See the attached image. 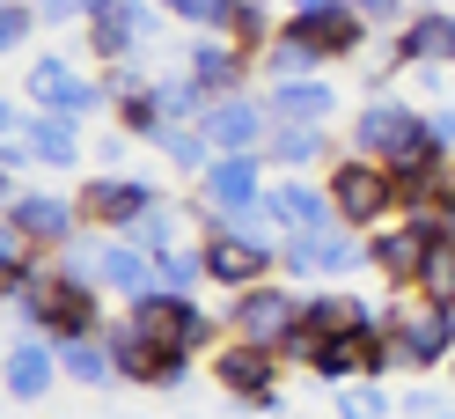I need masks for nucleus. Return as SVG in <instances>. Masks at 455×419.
I'll use <instances>...</instances> for the list:
<instances>
[{
    "label": "nucleus",
    "mask_w": 455,
    "mask_h": 419,
    "mask_svg": "<svg viewBox=\"0 0 455 419\" xmlns=\"http://www.w3.org/2000/svg\"><path fill=\"white\" fill-rule=\"evenodd\" d=\"M382 324L396 331V346H404V375H426V368H448L455 360V310L426 302L419 287H389Z\"/></svg>",
    "instance_id": "nucleus-1"
},
{
    "label": "nucleus",
    "mask_w": 455,
    "mask_h": 419,
    "mask_svg": "<svg viewBox=\"0 0 455 419\" xmlns=\"http://www.w3.org/2000/svg\"><path fill=\"white\" fill-rule=\"evenodd\" d=\"M323 191H331L338 221H346V229H360V236H375V229H389V221L404 214L389 162H367V155H338L331 177H323Z\"/></svg>",
    "instance_id": "nucleus-2"
},
{
    "label": "nucleus",
    "mask_w": 455,
    "mask_h": 419,
    "mask_svg": "<svg viewBox=\"0 0 455 419\" xmlns=\"http://www.w3.org/2000/svg\"><path fill=\"white\" fill-rule=\"evenodd\" d=\"M301 310H308V294L287 287V279H265V287H250V294H228V339H243V346H265V353H287L294 346V331H301Z\"/></svg>",
    "instance_id": "nucleus-3"
},
{
    "label": "nucleus",
    "mask_w": 455,
    "mask_h": 419,
    "mask_svg": "<svg viewBox=\"0 0 455 419\" xmlns=\"http://www.w3.org/2000/svg\"><path fill=\"white\" fill-rule=\"evenodd\" d=\"M419 140H426V103L396 96V89H375V96L353 110V125H346V155L396 162L404 148H419Z\"/></svg>",
    "instance_id": "nucleus-4"
},
{
    "label": "nucleus",
    "mask_w": 455,
    "mask_h": 419,
    "mask_svg": "<svg viewBox=\"0 0 455 419\" xmlns=\"http://www.w3.org/2000/svg\"><path fill=\"white\" fill-rule=\"evenodd\" d=\"M125 324L148 331V339L169 346V353H220L228 346V317L198 310V302H177V294H140L125 310Z\"/></svg>",
    "instance_id": "nucleus-5"
},
{
    "label": "nucleus",
    "mask_w": 455,
    "mask_h": 419,
    "mask_svg": "<svg viewBox=\"0 0 455 419\" xmlns=\"http://www.w3.org/2000/svg\"><path fill=\"white\" fill-rule=\"evenodd\" d=\"M213 383L228 390V405L265 412V419H287V398H279V353H265V346L228 339V346L213 353Z\"/></svg>",
    "instance_id": "nucleus-6"
},
{
    "label": "nucleus",
    "mask_w": 455,
    "mask_h": 419,
    "mask_svg": "<svg viewBox=\"0 0 455 419\" xmlns=\"http://www.w3.org/2000/svg\"><path fill=\"white\" fill-rule=\"evenodd\" d=\"M74 199H81V221H89L96 236H125L140 214H155V206H162V191H155L148 177H132V170H103V177L81 184Z\"/></svg>",
    "instance_id": "nucleus-7"
},
{
    "label": "nucleus",
    "mask_w": 455,
    "mask_h": 419,
    "mask_svg": "<svg viewBox=\"0 0 455 419\" xmlns=\"http://www.w3.org/2000/svg\"><path fill=\"white\" fill-rule=\"evenodd\" d=\"M287 30H301L323 60H367V22L353 15V0H287Z\"/></svg>",
    "instance_id": "nucleus-8"
},
{
    "label": "nucleus",
    "mask_w": 455,
    "mask_h": 419,
    "mask_svg": "<svg viewBox=\"0 0 455 419\" xmlns=\"http://www.w3.org/2000/svg\"><path fill=\"white\" fill-rule=\"evenodd\" d=\"M367 324H382V310H367V302L346 294V287H323V294H308L301 331H294V346L279 353V360H316L323 339H346V331H367Z\"/></svg>",
    "instance_id": "nucleus-9"
},
{
    "label": "nucleus",
    "mask_w": 455,
    "mask_h": 419,
    "mask_svg": "<svg viewBox=\"0 0 455 419\" xmlns=\"http://www.w3.org/2000/svg\"><path fill=\"white\" fill-rule=\"evenodd\" d=\"M353 265H367V236L360 229H323V236H287L279 243V272L287 279H316V272H353Z\"/></svg>",
    "instance_id": "nucleus-10"
},
{
    "label": "nucleus",
    "mask_w": 455,
    "mask_h": 419,
    "mask_svg": "<svg viewBox=\"0 0 455 419\" xmlns=\"http://www.w3.org/2000/svg\"><path fill=\"white\" fill-rule=\"evenodd\" d=\"M60 346L44 339V331H22V339L8 346V360H0V390H8L15 405H44L52 390H60Z\"/></svg>",
    "instance_id": "nucleus-11"
},
{
    "label": "nucleus",
    "mask_w": 455,
    "mask_h": 419,
    "mask_svg": "<svg viewBox=\"0 0 455 419\" xmlns=\"http://www.w3.org/2000/svg\"><path fill=\"white\" fill-rule=\"evenodd\" d=\"M8 229H22L37 250H67L89 221H81V199H67V191H22L8 206Z\"/></svg>",
    "instance_id": "nucleus-12"
},
{
    "label": "nucleus",
    "mask_w": 455,
    "mask_h": 419,
    "mask_svg": "<svg viewBox=\"0 0 455 419\" xmlns=\"http://www.w3.org/2000/svg\"><path fill=\"white\" fill-rule=\"evenodd\" d=\"M213 140L220 155H265V140H272V118H265V96H220L213 110H206V125H198Z\"/></svg>",
    "instance_id": "nucleus-13"
},
{
    "label": "nucleus",
    "mask_w": 455,
    "mask_h": 419,
    "mask_svg": "<svg viewBox=\"0 0 455 419\" xmlns=\"http://www.w3.org/2000/svg\"><path fill=\"white\" fill-rule=\"evenodd\" d=\"M265 170H272V162L265 155H213V170L206 177H198V199H206L213 214H235V206H258L265 199Z\"/></svg>",
    "instance_id": "nucleus-14"
},
{
    "label": "nucleus",
    "mask_w": 455,
    "mask_h": 419,
    "mask_svg": "<svg viewBox=\"0 0 455 419\" xmlns=\"http://www.w3.org/2000/svg\"><path fill=\"white\" fill-rule=\"evenodd\" d=\"M198 258H206V279L228 294H250V287H265L272 265H279V250H258V243H235V236H206L198 243Z\"/></svg>",
    "instance_id": "nucleus-15"
},
{
    "label": "nucleus",
    "mask_w": 455,
    "mask_h": 419,
    "mask_svg": "<svg viewBox=\"0 0 455 419\" xmlns=\"http://www.w3.org/2000/svg\"><path fill=\"white\" fill-rule=\"evenodd\" d=\"M250 67H258V60H250L243 44H228V37H191L184 44V74L206 96H243L250 89Z\"/></svg>",
    "instance_id": "nucleus-16"
},
{
    "label": "nucleus",
    "mask_w": 455,
    "mask_h": 419,
    "mask_svg": "<svg viewBox=\"0 0 455 419\" xmlns=\"http://www.w3.org/2000/svg\"><path fill=\"white\" fill-rule=\"evenodd\" d=\"M265 206L279 214V229H287V236H323V229H338L331 191L308 184V177H279V184L265 191Z\"/></svg>",
    "instance_id": "nucleus-17"
},
{
    "label": "nucleus",
    "mask_w": 455,
    "mask_h": 419,
    "mask_svg": "<svg viewBox=\"0 0 455 419\" xmlns=\"http://www.w3.org/2000/svg\"><path fill=\"white\" fill-rule=\"evenodd\" d=\"M338 103H346V96H338L323 74L316 81H272V89H265V118L272 125H331Z\"/></svg>",
    "instance_id": "nucleus-18"
},
{
    "label": "nucleus",
    "mask_w": 455,
    "mask_h": 419,
    "mask_svg": "<svg viewBox=\"0 0 455 419\" xmlns=\"http://www.w3.org/2000/svg\"><path fill=\"white\" fill-rule=\"evenodd\" d=\"M96 287L103 294H118L125 310L140 294H155V258L140 243H125V236H103V265H96Z\"/></svg>",
    "instance_id": "nucleus-19"
},
{
    "label": "nucleus",
    "mask_w": 455,
    "mask_h": 419,
    "mask_svg": "<svg viewBox=\"0 0 455 419\" xmlns=\"http://www.w3.org/2000/svg\"><path fill=\"white\" fill-rule=\"evenodd\" d=\"M389 44H396V60H404V74L411 67H455V15H411Z\"/></svg>",
    "instance_id": "nucleus-20"
},
{
    "label": "nucleus",
    "mask_w": 455,
    "mask_h": 419,
    "mask_svg": "<svg viewBox=\"0 0 455 419\" xmlns=\"http://www.w3.org/2000/svg\"><path fill=\"white\" fill-rule=\"evenodd\" d=\"M198 221H206V236H235V243H258V250H279L287 243V229H279V214L258 199V206H235V214H213L198 206Z\"/></svg>",
    "instance_id": "nucleus-21"
},
{
    "label": "nucleus",
    "mask_w": 455,
    "mask_h": 419,
    "mask_svg": "<svg viewBox=\"0 0 455 419\" xmlns=\"http://www.w3.org/2000/svg\"><path fill=\"white\" fill-rule=\"evenodd\" d=\"M323 155H331V125H272V140H265V162L287 170V177H301Z\"/></svg>",
    "instance_id": "nucleus-22"
},
{
    "label": "nucleus",
    "mask_w": 455,
    "mask_h": 419,
    "mask_svg": "<svg viewBox=\"0 0 455 419\" xmlns=\"http://www.w3.org/2000/svg\"><path fill=\"white\" fill-rule=\"evenodd\" d=\"M110 353H118V383H140V390H155L162 368H169V346H155L148 331H132V324L110 331Z\"/></svg>",
    "instance_id": "nucleus-23"
},
{
    "label": "nucleus",
    "mask_w": 455,
    "mask_h": 419,
    "mask_svg": "<svg viewBox=\"0 0 455 419\" xmlns=\"http://www.w3.org/2000/svg\"><path fill=\"white\" fill-rule=\"evenodd\" d=\"M258 67H265V81H316L331 60H323V52L308 44L301 30H287V22H279V37L265 44V60H258Z\"/></svg>",
    "instance_id": "nucleus-24"
},
{
    "label": "nucleus",
    "mask_w": 455,
    "mask_h": 419,
    "mask_svg": "<svg viewBox=\"0 0 455 419\" xmlns=\"http://www.w3.org/2000/svg\"><path fill=\"white\" fill-rule=\"evenodd\" d=\"M60 368H67V383H81V390H110V383H118L110 331H96V339H67V346H60Z\"/></svg>",
    "instance_id": "nucleus-25"
},
{
    "label": "nucleus",
    "mask_w": 455,
    "mask_h": 419,
    "mask_svg": "<svg viewBox=\"0 0 455 419\" xmlns=\"http://www.w3.org/2000/svg\"><path fill=\"white\" fill-rule=\"evenodd\" d=\"M308 375L346 390V383H367V331H346V339H323L316 360H308Z\"/></svg>",
    "instance_id": "nucleus-26"
},
{
    "label": "nucleus",
    "mask_w": 455,
    "mask_h": 419,
    "mask_svg": "<svg viewBox=\"0 0 455 419\" xmlns=\"http://www.w3.org/2000/svg\"><path fill=\"white\" fill-rule=\"evenodd\" d=\"M155 103H162L169 125H206V110H213L220 96H206V89H198V81L177 67V74H155Z\"/></svg>",
    "instance_id": "nucleus-27"
},
{
    "label": "nucleus",
    "mask_w": 455,
    "mask_h": 419,
    "mask_svg": "<svg viewBox=\"0 0 455 419\" xmlns=\"http://www.w3.org/2000/svg\"><path fill=\"white\" fill-rule=\"evenodd\" d=\"M22 140H30L37 170H74V162H81V125H67V118H44V110H37Z\"/></svg>",
    "instance_id": "nucleus-28"
},
{
    "label": "nucleus",
    "mask_w": 455,
    "mask_h": 419,
    "mask_svg": "<svg viewBox=\"0 0 455 419\" xmlns=\"http://www.w3.org/2000/svg\"><path fill=\"white\" fill-rule=\"evenodd\" d=\"M155 148H162V162H169L177 177H206V170H213V155H220L198 125H162V140H155Z\"/></svg>",
    "instance_id": "nucleus-29"
},
{
    "label": "nucleus",
    "mask_w": 455,
    "mask_h": 419,
    "mask_svg": "<svg viewBox=\"0 0 455 419\" xmlns=\"http://www.w3.org/2000/svg\"><path fill=\"white\" fill-rule=\"evenodd\" d=\"M184 221H191L184 206H169V199H162L155 214H140L132 229H125V243H140L148 258H169V250H184V243H177V236H184Z\"/></svg>",
    "instance_id": "nucleus-30"
},
{
    "label": "nucleus",
    "mask_w": 455,
    "mask_h": 419,
    "mask_svg": "<svg viewBox=\"0 0 455 419\" xmlns=\"http://www.w3.org/2000/svg\"><path fill=\"white\" fill-rule=\"evenodd\" d=\"M198 287H206V258H198V250H169V258H155V294L198 302Z\"/></svg>",
    "instance_id": "nucleus-31"
},
{
    "label": "nucleus",
    "mask_w": 455,
    "mask_h": 419,
    "mask_svg": "<svg viewBox=\"0 0 455 419\" xmlns=\"http://www.w3.org/2000/svg\"><path fill=\"white\" fill-rule=\"evenodd\" d=\"M103 103H110V89H103V81H89V74H74L67 89H60V96L44 103V118H67V125H89V118H96Z\"/></svg>",
    "instance_id": "nucleus-32"
},
{
    "label": "nucleus",
    "mask_w": 455,
    "mask_h": 419,
    "mask_svg": "<svg viewBox=\"0 0 455 419\" xmlns=\"http://www.w3.org/2000/svg\"><path fill=\"white\" fill-rule=\"evenodd\" d=\"M411 287H419L426 302H441V310H455V243H448V236L426 250V265H419V279H411Z\"/></svg>",
    "instance_id": "nucleus-33"
},
{
    "label": "nucleus",
    "mask_w": 455,
    "mask_h": 419,
    "mask_svg": "<svg viewBox=\"0 0 455 419\" xmlns=\"http://www.w3.org/2000/svg\"><path fill=\"white\" fill-rule=\"evenodd\" d=\"M331 412H338V419H396V398H389L382 383H346V390L331 398Z\"/></svg>",
    "instance_id": "nucleus-34"
},
{
    "label": "nucleus",
    "mask_w": 455,
    "mask_h": 419,
    "mask_svg": "<svg viewBox=\"0 0 455 419\" xmlns=\"http://www.w3.org/2000/svg\"><path fill=\"white\" fill-rule=\"evenodd\" d=\"M162 103H155V89H140V96H125L118 103V133H132V140H162Z\"/></svg>",
    "instance_id": "nucleus-35"
},
{
    "label": "nucleus",
    "mask_w": 455,
    "mask_h": 419,
    "mask_svg": "<svg viewBox=\"0 0 455 419\" xmlns=\"http://www.w3.org/2000/svg\"><path fill=\"white\" fill-rule=\"evenodd\" d=\"M37 22H44V15L30 8V0H0V52H22Z\"/></svg>",
    "instance_id": "nucleus-36"
},
{
    "label": "nucleus",
    "mask_w": 455,
    "mask_h": 419,
    "mask_svg": "<svg viewBox=\"0 0 455 419\" xmlns=\"http://www.w3.org/2000/svg\"><path fill=\"white\" fill-rule=\"evenodd\" d=\"M426 140L441 155H455V103H426Z\"/></svg>",
    "instance_id": "nucleus-37"
},
{
    "label": "nucleus",
    "mask_w": 455,
    "mask_h": 419,
    "mask_svg": "<svg viewBox=\"0 0 455 419\" xmlns=\"http://www.w3.org/2000/svg\"><path fill=\"white\" fill-rule=\"evenodd\" d=\"M396 412H404V419H448L455 405L441 398V390H411V398H396Z\"/></svg>",
    "instance_id": "nucleus-38"
},
{
    "label": "nucleus",
    "mask_w": 455,
    "mask_h": 419,
    "mask_svg": "<svg viewBox=\"0 0 455 419\" xmlns=\"http://www.w3.org/2000/svg\"><path fill=\"white\" fill-rule=\"evenodd\" d=\"M353 15L367 30H375V22H396V30H404V0H353Z\"/></svg>",
    "instance_id": "nucleus-39"
},
{
    "label": "nucleus",
    "mask_w": 455,
    "mask_h": 419,
    "mask_svg": "<svg viewBox=\"0 0 455 419\" xmlns=\"http://www.w3.org/2000/svg\"><path fill=\"white\" fill-rule=\"evenodd\" d=\"M184 383H191V353H169V368H162V398H184Z\"/></svg>",
    "instance_id": "nucleus-40"
},
{
    "label": "nucleus",
    "mask_w": 455,
    "mask_h": 419,
    "mask_svg": "<svg viewBox=\"0 0 455 419\" xmlns=\"http://www.w3.org/2000/svg\"><path fill=\"white\" fill-rule=\"evenodd\" d=\"M30 8H37L44 22H74V15H89V0H30Z\"/></svg>",
    "instance_id": "nucleus-41"
},
{
    "label": "nucleus",
    "mask_w": 455,
    "mask_h": 419,
    "mask_svg": "<svg viewBox=\"0 0 455 419\" xmlns=\"http://www.w3.org/2000/svg\"><path fill=\"white\" fill-rule=\"evenodd\" d=\"M132 8H140V0H89V22L96 15H132Z\"/></svg>",
    "instance_id": "nucleus-42"
},
{
    "label": "nucleus",
    "mask_w": 455,
    "mask_h": 419,
    "mask_svg": "<svg viewBox=\"0 0 455 419\" xmlns=\"http://www.w3.org/2000/svg\"><path fill=\"white\" fill-rule=\"evenodd\" d=\"M155 8H169V0H155Z\"/></svg>",
    "instance_id": "nucleus-43"
},
{
    "label": "nucleus",
    "mask_w": 455,
    "mask_h": 419,
    "mask_svg": "<svg viewBox=\"0 0 455 419\" xmlns=\"http://www.w3.org/2000/svg\"><path fill=\"white\" fill-rule=\"evenodd\" d=\"M448 419H455V412H448Z\"/></svg>",
    "instance_id": "nucleus-44"
}]
</instances>
